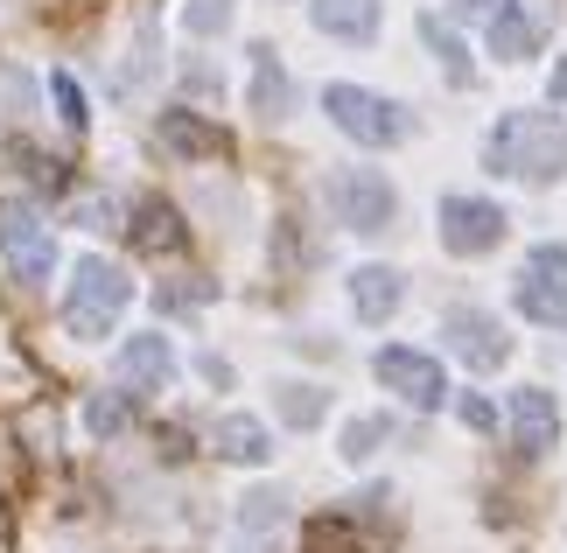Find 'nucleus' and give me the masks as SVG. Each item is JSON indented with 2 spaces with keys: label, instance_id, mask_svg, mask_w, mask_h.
<instances>
[{
  "label": "nucleus",
  "instance_id": "nucleus-26",
  "mask_svg": "<svg viewBox=\"0 0 567 553\" xmlns=\"http://www.w3.org/2000/svg\"><path fill=\"white\" fill-rule=\"evenodd\" d=\"M183 29L204 35V42L225 35V29H231V0H183Z\"/></svg>",
  "mask_w": 567,
  "mask_h": 553
},
{
  "label": "nucleus",
  "instance_id": "nucleus-6",
  "mask_svg": "<svg viewBox=\"0 0 567 553\" xmlns=\"http://www.w3.org/2000/svg\"><path fill=\"white\" fill-rule=\"evenodd\" d=\"M0 259H8V274L21 287H50V274H56V238L42 225V211H29L21 196L0 204Z\"/></svg>",
  "mask_w": 567,
  "mask_h": 553
},
{
  "label": "nucleus",
  "instance_id": "nucleus-21",
  "mask_svg": "<svg viewBox=\"0 0 567 553\" xmlns=\"http://www.w3.org/2000/svg\"><path fill=\"white\" fill-rule=\"evenodd\" d=\"M413 29H421V35H427V50L442 57L449 84H470V42L449 29V14H421V21H413Z\"/></svg>",
  "mask_w": 567,
  "mask_h": 553
},
{
  "label": "nucleus",
  "instance_id": "nucleus-24",
  "mask_svg": "<svg viewBox=\"0 0 567 553\" xmlns=\"http://www.w3.org/2000/svg\"><path fill=\"white\" fill-rule=\"evenodd\" d=\"M50 99H56V120L71 126V134H84V126H92V105H84V84H78L71 71H56V78H50Z\"/></svg>",
  "mask_w": 567,
  "mask_h": 553
},
{
  "label": "nucleus",
  "instance_id": "nucleus-12",
  "mask_svg": "<svg viewBox=\"0 0 567 553\" xmlns=\"http://www.w3.org/2000/svg\"><path fill=\"white\" fill-rule=\"evenodd\" d=\"M512 434L526 455H554L560 449V407L547 386H518L512 392Z\"/></svg>",
  "mask_w": 567,
  "mask_h": 553
},
{
  "label": "nucleus",
  "instance_id": "nucleus-22",
  "mask_svg": "<svg viewBox=\"0 0 567 553\" xmlns=\"http://www.w3.org/2000/svg\"><path fill=\"white\" fill-rule=\"evenodd\" d=\"M385 434H392V428H385L379 413H358V420H343V449H337V455L358 470V462H372V455H379V441H385Z\"/></svg>",
  "mask_w": 567,
  "mask_h": 553
},
{
  "label": "nucleus",
  "instance_id": "nucleus-16",
  "mask_svg": "<svg viewBox=\"0 0 567 553\" xmlns=\"http://www.w3.org/2000/svg\"><path fill=\"white\" fill-rule=\"evenodd\" d=\"M217 455L225 462H246V470H259V462H274V434H267V420H252V413H217Z\"/></svg>",
  "mask_w": 567,
  "mask_h": 553
},
{
  "label": "nucleus",
  "instance_id": "nucleus-25",
  "mask_svg": "<svg viewBox=\"0 0 567 553\" xmlns=\"http://www.w3.org/2000/svg\"><path fill=\"white\" fill-rule=\"evenodd\" d=\"M126 413H134V407H126L120 392H92V400H84V428H92L99 441H113L126 428Z\"/></svg>",
  "mask_w": 567,
  "mask_h": 553
},
{
  "label": "nucleus",
  "instance_id": "nucleus-19",
  "mask_svg": "<svg viewBox=\"0 0 567 553\" xmlns=\"http://www.w3.org/2000/svg\"><path fill=\"white\" fill-rule=\"evenodd\" d=\"M309 21L337 42H372L379 35V0H309Z\"/></svg>",
  "mask_w": 567,
  "mask_h": 553
},
{
  "label": "nucleus",
  "instance_id": "nucleus-9",
  "mask_svg": "<svg viewBox=\"0 0 567 553\" xmlns=\"http://www.w3.org/2000/svg\"><path fill=\"white\" fill-rule=\"evenodd\" d=\"M288 491H246V504H238V519H231V553H288Z\"/></svg>",
  "mask_w": 567,
  "mask_h": 553
},
{
  "label": "nucleus",
  "instance_id": "nucleus-13",
  "mask_svg": "<svg viewBox=\"0 0 567 553\" xmlns=\"http://www.w3.org/2000/svg\"><path fill=\"white\" fill-rule=\"evenodd\" d=\"M120 379L134 392H168L176 386V350H168V337H155V329L126 337L120 344Z\"/></svg>",
  "mask_w": 567,
  "mask_h": 553
},
{
  "label": "nucleus",
  "instance_id": "nucleus-27",
  "mask_svg": "<svg viewBox=\"0 0 567 553\" xmlns=\"http://www.w3.org/2000/svg\"><path fill=\"white\" fill-rule=\"evenodd\" d=\"M29 105H35L29 71H21V63H0V120H29Z\"/></svg>",
  "mask_w": 567,
  "mask_h": 553
},
{
  "label": "nucleus",
  "instance_id": "nucleus-2",
  "mask_svg": "<svg viewBox=\"0 0 567 553\" xmlns=\"http://www.w3.org/2000/svg\"><path fill=\"white\" fill-rule=\"evenodd\" d=\"M126 301H134V280H126L113 259L84 253L71 267V287H63V329H71L78 344H105L126 316Z\"/></svg>",
  "mask_w": 567,
  "mask_h": 553
},
{
  "label": "nucleus",
  "instance_id": "nucleus-20",
  "mask_svg": "<svg viewBox=\"0 0 567 553\" xmlns=\"http://www.w3.org/2000/svg\"><path fill=\"white\" fill-rule=\"evenodd\" d=\"M155 71H162V63H155V21L141 14V29H134V42H126V57L113 63V84H120V92H147V84H155Z\"/></svg>",
  "mask_w": 567,
  "mask_h": 553
},
{
  "label": "nucleus",
  "instance_id": "nucleus-18",
  "mask_svg": "<svg viewBox=\"0 0 567 553\" xmlns=\"http://www.w3.org/2000/svg\"><path fill=\"white\" fill-rule=\"evenodd\" d=\"M162 147L183 154V162H217V154H225V134H217L204 113L176 105V113H162Z\"/></svg>",
  "mask_w": 567,
  "mask_h": 553
},
{
  "label": "nucleus",
  "instance_id": "nucleus-7",
  "mask_svg": "<svg viewBox=\"0 0 567 553\" xmlns=\"http://www.w3.org/2000/svg\"><path fill=\"white\" fill-rule=\"evenodd\" d=\"M372 371H379V386H385V392H400V400H406L413 413H434V407L449 400V379H442V365H434L427 350L385 344L379 358H372Z\"/></svg>",
  "mask_w": 567,
  "mask_h": 553
},
{
  "label": "nucleus",
  "instance_id": "nucleus-23",
  "mask_svg": "<svg viewBox=\"0 0 567 553\" xmlns=\"http://www.w3.org/2000/svg\"><path fill=\"white\" fill-rule=\"evenodd\" d=\"M322 413H330V392L322 386H280V420L288 428H316Z\"/></svg>",
  "mask_w": 567,
  "mask_h": 553
},
{
  "label": "nucleus",
  "instance_id": "nucleus-8",
  "mask_svg": "<svg viewBox=\"0 0 567 553\" xmlns=\"http://www.w3.org/2000/svg\"><path fill=\"white\" fill-rule=\"evenodd\" d=\"M442 246L449 253H497L505 246V211L491 204V196H442Z\"/></svg>",
  "mask_w": 567,
  "mask_h": 553
},
{
  "label": "nucleus",
  "instance_id": "nucleus-5",
  "mask_svg": "<svg viewBox=\"0 0 567 553\" xmlns=\"http://www.w3.org/2000/svg\"><path fill=\"white\" fill-rule=\"evenodd\" d=\"M512 308L539 329H567V246H539L512 274Z\"/></svg>",
  "mask_w": 567,
  "mask_h": 553
},
{
  "label": "nucleus",
  "instance_id": "nucleus-30",
  "mask_svg": "<svg viewBox=\"0 0 567 553\" xmlns=\"http://www.w3.org/2000/svg\"><path fill=\"white\" fill-rule=\"evenodd\" d=\"M78 211H84V217H92V225H99V232H113V204H105V196H78Z\"/></svg>",
  "mask_w": 567,
  "mask_h": 553
},
{
  "label": "nucleus",
  "instance_id": "nucleus-15",
  "mask_svg": "<svg viewBox=\"0 0 567 553\" xmlns=\"http://www.w3.org/2000/svg\"><path fill=\"white\" fill-rule=\"evenodd\" d=\"M343 295H351V316L358 322H392V316H400V301H406V280L392 274V267H358Z\"/></svg>",
  "mask_w": 567,
  "mask_h": 553
},
{
  "label": "nucleus",
  "instance_id": "nucleus-31",
  "mask_svg": "<svg viewBox=\"0 0 567 553\" xmlns=\"http://www.w3.org/2000/svg\"><path fill=\"white\" fill-rule=\"evenodd\" d=\"M554 99H560V105H567V57H560V63H554Z\"/></svg>",
  "mask_w": 567,
  "mask_h": 553
},
{
  "label": "nucleus",
  "instance_id": "nucleus-29",
  "mask_svg": "<svg viewBox=\"0 0 567 553\" xmlns=\"http://www.w3.org/2000/svg\"><path fill=\"white\" fill-rule=\"evenodd\" d=\"M505 8H512V0H455V21L470 29V21H491V14H505Z\"/></svg>",
  "mask_w": 567,
  "mask_h": 553
},
{
  "label": "nucleus",
  "instance_id": "nucleus-14",
  "mask_svg": "<svg viewBox=\"0 0 567 553\" xmlns=\"http://www.w3.org/2000/svg\"><path fill=\"white\" fill-rule=\"evenodd\" d=\"M126 232H134L141 253H183L189 246V225H183V211L168 204V196H141L134 217H126Z\"/></svg>",
  "mask_w": 567,
  "mask_h": 553
},
{
  "label": "nucleus",
  "instance_id": "nucleus-11",
  "mask_svg": "<svg viewBox=\"0 0 567 553\" xmlns=\"http://www.w3.org/2000/svg\"><path fill=\"white\" fill-rule=\"evenodd\" d=\"M246 71H252V92H246V113L259 120V126H280L295 113V84H288V71H280V57H274V42H252L246 50Z\"/></svg>",
  "mask_w": 567,
  "mask_h": 553
},
{
  "label": "nucleus",
  "instance_id": "nucleus-1",
  "mask_svg": "<svg viewBox=\"0 0 567 553\" xmlns=\"http://www.w3.org/2000/svg\"><path fill=\"white\" fill-rule=\"evenodd\" d=\"M484 168L491 175H512V183H533V190H547L567 175V120L554 113H505L491 126V141H484Z\"/></svg>",
  "mask_w": 567,
  "mask_h": 553
},
{
  "label": "nucleus",
  "instance_id": "nucleus-4",
  "mask_svg": "<svg viewBox=\"0 0 567 553\" xmlns=\"http://www.w3.org/2000/svg\"><path fill=\"white\" fill-rule=\"evenodd\" d=\"M330 211H337V225H351L358 238H385L392 232V217H400V196H392V183L379 168H330Z\"/></svg>",
  "mask_w": 567,
  "mask_h": 553
},
{
  "label": "nucleus",
  "instance_id": "nucleus-3",
  "mask_svg": "<svg viewBox=\"0 0 567 553\" xmlns=\"http://www.w3.org/2000/svg\"><path fill=\"white\" fill-rule=\"evenodd\" d=\"M322 113H330L337 134H351L358 147H400L413 141V113L385 92H364V84H322Z\"/></svg>",
  "mask_w": 567,
  "mask_h": 553
},
{
  "label": "nucleus",
  "instance_id": "nucleus-17",
  "mask_svg": "<svg viewBox=\"0 0 567 553\" xmlns=\"http://www.w3.org/2000/svg\"><path fill=\"white\" fill-rule=\"evenodd\" d=\"M539 42H547V14H539V8L526 14V8L512 0L505 14H491V57H497V63H526Z\"/></svg>",
  "mask_w": 567,
  "mask_h": 553
},
{
  "label": "nucleus",
  "instance_id": "nucleus-10",
  "mask_svg": "<svg viewBox=\"0 0 567 553\" xmlns=\"http://www.w3.org/2000/svg\"><path fill=\"white\" fill-rule=\"evenodd\" d=\"M449 350L463 358L470 371H497L512 358V337H505V322L497 316H484V308H449Z\"/></svg>",
  "mask_w": 567,
  "mask_h": 553
},
{
  "label": "nucleus",
  "instance_id": "nucleus-28",
  "mask_svg": "<svg viewBox=\"0 0 567 553\" xmlns=\"http://www.w3.org/2000/svg\"><path fill=\"white\" fill-rule=\"evenodd\" d=\"M455 420L476 428V434H497V407L484 400V392H463V400H455Z\"/></svg>",
  "mask_w": 567,
  "mask_h": 553
}]
</instances>
